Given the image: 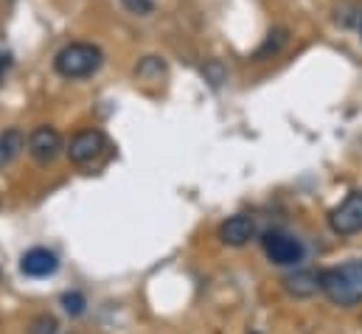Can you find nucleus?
Returning <instances> with one entry per match:
<instances>
[{
	"instance_id": "1",
	"label": "nucleus",
	"mask_w": 362,
	"mask_h": 334,
	"mask_svg": "<svg viewBox=\"0 0 362 334\" xmlns=\"http://www.w3.org/2000/svg\"><path fill=\"white\" fill-rule=\"evenodd\" d=\"M320 289L337 306H357V304H362V258L323 270L320 272Z\"/></svg>"
},
{
	"instance_id": "2",
	"label": "nucleus",
	"mask_w": 362,
	"mask_h": 334,
	"mask_svg": "<svg viewBox=\"0 0 362 334\" xmlns=\"http://www.w3.org/2000/svg\"><path fill=\"white\" fill-rule=\"evenodd\" d=\"M101 62H104V54H101L98 45H93V42H71L57 54L54 68L65 79H85V76H93L101 68Z\"/></svg>"
},
{
	"instance_id": "3",
	"label": "nucleus",
	"mask_w": 362,
	"mask_h": 334,
	"mask_svg": "<svg viewBox=\"0 0 362 334\" xmlns=\"http://www.w3.org/2000/svg\"><path fill=\"white\" fill-rule=\"evenodd\" d=\"M329 225L340 236H354L362 231V191H351L337 208L329 211Z\"/></svg>"
},
{
	"instance_id": "4",
	"label": "nucleus",
	"mask_w": 362,
	"mask_h": 334,
	"mask_svg": "<svg viewBox=\"0 0 362 334\" xmlns=\"http://www.w3.org/2000/svg\"><path fill=\"white\" fill-rule=\"evenodd\" d=\"M262 248L267 253V258H270L272 264H278V267H292V264H298L303 258V245L298 239L286 236V234H278V231L264 234Z\"/></svg>"
},
{
	"instance_id": "5",
	"label": "nucleus",
	"mask_w": 362,
	"mask_h": 334,
	"mask_svg": "<svg viewBox=\"0 0 362 334\" xmlns=\"http://www.w3.org/2000/svg\"><path fill=\"white\" fill-rule=\"evenodd\" d=\"M62 152V135L54 129V127H40L28 135V155L40 163V166H48L59 158Z\"/></svg>"
},
{
	"instance_id": "6",
	"label": "nucleus",
	"mask_w": 362,
	"mask_h": 334,
	"mask_svg": "<svg viewBox=\"0 0 362 334\" xmlns=\"http://www.w3.org/2000/svg\"><path fill=\"white\" fill-rule=\"evenodd\" d=\"M104 146H107V138H104L98 129H85V132H79V135L71 138L68 155H71L74 163L85 166V163H93V161L104 152Z\"/></svg>"
},
{
	"instance_id": "7",
	"label": "nucleus",
	"mask_w": 362,
	"mask_h": 334,
	"mask_svg": "<svg viewBox=\"0 0 362 334\" xmlns=\"http://www.w3.org/2000/svg\"><path fill=\"white\" fill-rule=\"evenodd\" d=\"M20 270L28 278H48V275H54L59 270V258H57V253H51L48 248H31V250L23 253Z\"/></svg>"
},
{
	"instance_id": "8",
	"label": "nucleus",
	"mask_w": 362,
	"mask_h": 334,
	"mask_svg": "<svg viewBox=\"0 0 362 334\" xmlns=\"http://www.w3.org/2000/svg\"><path fill=\"white\" fill-rule=\"evenodd\" d=\"M256 236V225H253V219L250 217H230L228 222H222V228H219V239L225 242V245H230V248H242V245H247L250 239Z\"/></svg>"
},
{
	"instance_id": "9",
	"label": "nucleus",
	"mask_w": 362,
	"mask_h": 334,
	"mask_svg": "<svg viewBox=\"0 0 362 334\" xmlns=\"http://www.w3.org/2000/svg\"><path fill=\"white\" fill-rule=\"evenodd\" d=\"M284 284H286V292L289 295L309 298V295H315L320 289V272H315V270H298L295 275L284 278Z\"/></svg>"
},
{
	"instance_id": "10",
	"label": "nucleus",
	"mask_w": 362,
	"mask_h": 334,
	"mask_svg": "<svg viewBox=\"0 0 362 334\" xmlns=\"http://www.w3.org/2000/svg\"><path fill=\"white\" fill-rule=\"evenodd\" d=\"M23 146H25L23 132H20V129H6V132L0 135V168L8 166V163L23 152Z\"/></svg>"
},
{
	"instance_id": "11",
	"label": "nucleus",
	"mask_w": 362,
	"mask_h": 334,
	"mask_svg": "<svg viewBox=\"0 0 362 334\" xmlns=\"http://www.w3.org/2000/svg\"><path fill=\"white\" fill-rule=\"evenodd\" d=\"M284 42H286V31L284 28H275L267 34V40H264V45L256 51V59H267L272 54H278L281 48H284Z\"/></svg>"
},
{
	"instance_id": "12",
	"label": "nucleus",
	"mask_w": 362,
	"mask_h": 334,
	"mask_svg": "<svg viewBox=\"0 0 362 334\" xmlns=\"http://www.w3.org/2000/svg\"><path fill=\"white\" fill-rule=\"evenodd\" d=\"M85 306H88V301H85L82 292H65V295H62V309H65L71 318L85 315Z\"/></svg>"
},
{
	"instance_id": "13",
	"label": "nucleus",
	"mask_w": 362,
	"mask_h": 334,
	"mask_svg": "<svg viewBox=\"0 0 362 334\" xmlns=\"http://www.w3.org/2000/svg\"><path fill=\"white\" fill-rule=\"evenodd\" d=\"M57 318H51V315H40V318H34V323H31V334H57Z\"/></svg>"
},
{
	"instance_id": "14",
	"label": "nucleus",
	"mask_w": 362,
	"mask_h": 334,
	"mask_svg": "<svg viewBox=\"0 0 362 334\" xmlns=\"http://www.w3.org/2000/svg\"><path fill=\"white\" fill-rule=\"evenodd\" d=\"M121 3H124V8H127L129 14H141V17H144V14H149V11L155 8V3H152V0H121Z\"/></svg>"
},
{
	"instance_id": "15",
	"label": "nucleus",
	"mask_w": 362,
	"mask_h": 334,
	"mask_svg": "<svg viewBox=\"0 0 362 334\" xmlns=\"http://www.w3.org/2000/svg\"><path fill=\"white\" fill-rule=\"evenodd\" d=\"M202 74L211 76V84H222V79H225V71H222L219 62H211L208 68H202Z\"/></svg>"
},
{
	"instance_id": "16",
	"label": "nucleus",
	"mask_w": 362,
	"mask_h": 334,
	"mask_svg": "<svg viewBox=\"0 0 362 334\" xmlns=\"http://www.w3.org/2000/svg\"><path fill=\"white\" fill-rule=\"evenodd\" d=\"M8 65H11V59H8V54H0V82H3V76H6V71H8Z\"/></svg>"
},
{
	"instance_id": "17",
	"label": "nucleus",
	"mask_w": 362,
	"mask_h": 334,
	"mask_svg": "<svg viewBox=\"0 0 362 334\" xmlns=\"http://www.w3.org/2000/svg\"><path fill=\"white\" fill-rule=\"evenodd\" d=\"M253 334H256V332H253Z\"/></svg>"
}]
</instances>
